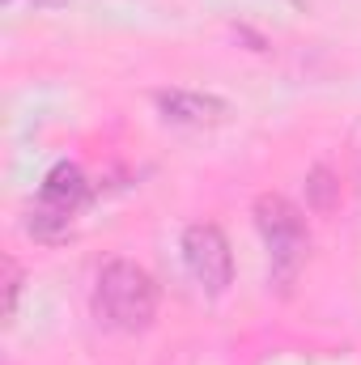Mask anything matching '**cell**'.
Masks as SVG:
<instances>
[{"label": "cell", "instance_id": "6da1fadb", "mask_svg": "<svg viewBox=\"0 0 361 365\" xmlns=\"http://www.w3.org/2000/svg\"><path fill=\"white\" fill-rule=\"evenodd\" d=\"M93 310L115 331H145L158 314V284L132 259H111L93 284Z\"/></svg>", "mask_w": 361, "mask_h": 365}, {"label": "cell", "instance_id": "7a4b0ae2", "mask_svg": "<svg viewBox=\"0 0 361 365\" xmlns=\"http://www.w3.org/2000/svg\"><path fill=\"white\" fill-rule=\"evenodd\" d=\"M255 230L268 247L272 276L280 284H289L298 276V268L306 264V251H310V230H306L302 208L285 195H260L255 200Z\"/></svg>", "mask_w": 361, "mask_h": 365}, {"label": "cell", "instance_id": "3957f363", "mask_svg": "<svg viewBox=\"0 0 361 365\" xmlns=\"http://www.w3.org/2000/svg\"><path fill=\"white\" fill-rule=\"evenodd\" d=\"M183 264H187L191 280L208 297H221L234 284V251H230V238L213 221H195V225L183 230Z\"/></svg>", "mask_w": 361, "mask_h": 365}, {"label": "cell", "instance_id": "277c9868", "mask_svg": "<svg viewBox=\"0 0 361 365\" xmlns=\"http://www.w3.org/2000/svg\"><path fill=\"white\" fill-rule=\"evenodd\" d=\"M158 106L166 119L187 123V128H217L230 119V102L225 98H213V93H191V90H162L158 93Z\"/></svg>", "mask_w": 361, "mask_h": 365}, {"label": "cell", "instance_id": "5b68a950", "mask_svg": "<svg viewBox=\"0 0 361 365\" xmlns=\"http://www.w3.org/2000/svg\"><path fill=\"white\" fill-rule=\"evenodd\" d=\"M39 200H47L51 208H60V212H73V217H77V208L90 200V182H86V175H81L77 166L60 162V166H51V170H47Z\"/></svg>", "mask_w": 361, "mask_h": 365}, {"label": "cell", "instance_id": "8992f818", "mask_svg": "<svg viewBox=\"0 0 361 365\" xmlns=\"http://www.w3.org/2000/svg\"><path fill=\"white\" fill-rule=\"evenodd\" d=\"M26 230H30L39 242H60V238L73 230V212H60V208H51L47 200H39V204L30 208V217H26Z\"/></svg>", "mask_w": 361, "mask_h": 365}, {"label": "cell", "instance_id": "52a82bcc", "mask_svg": "<svg viewBox=\"0 0 361 365\" xmlns=\"http://www.w3.org/2000/svg\"><path fill=\"white\" fill-rule=\"evenodd\" d=\"M336 200H340V182L332 179V170L315 166V170L306 175V204H310L315 212H332Z\"/></svg>", "mask_w": 361, "mask_h": 365}, {"label": "cell", "instance_id": "ba28073f", "mask_svg": "<svg viewBox=\"0 0 361 365\" xmlns=\"http://www.w3.org/2000/svg\"><path fill=\"white\" fill-rule=\"evenodd\" d=\"M17 293H21V268L13 259H4V319L17 314Z\"/></svg>", "mask_w": 361, "mask_h": 365}]
</instances>
